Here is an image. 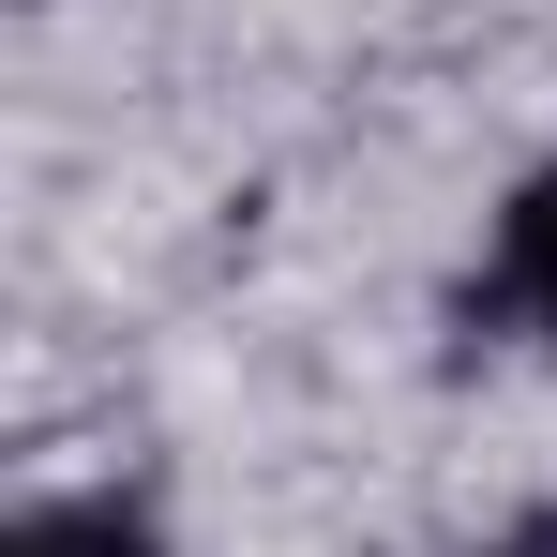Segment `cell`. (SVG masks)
<instances>
[{
  "instance_id": "cell-1",
  "label": "cell",
  "mask_w": 557,
  "mask_h": 557,
  "mask_svg": "<svg viewBox=\"0 0 557 557\" xmlns=\"http://www.w3.org/2000/svg\"><path fill=\"white\" fill-rule=\"evenodd\" d=\"M467 332H497V347H557V166L497 196V242H482V272H467Z\"/></svg>"
},
{
  "instance_id": "cell-3",
  "label": "cell",
  "mask_w": 557,
  "mask_h": 557,
  "mask_svg": "<svg viewBox=\"0 0 557 557\" xmlns=\"http://www.w3.org/2000/svg\"><path fill=\"white\" fill-rule=\"evenodd\" d=\"M453 557H557V512H528V528H482V543H453Z\"/></svg>"
},
{
  "instance_id": "cell-2",
  "label": "cell",
  "mask_w": 557,
  "mask_h": 557,
  "mask_svg": "<svg viewBox=\"0 0 557 557\" xmlns=\"http://www.w3.org/2000/svg\"><path fill=\"white\" fill-rule=\"evenodd\" d=\"M0 557H166V528H151L136 497H30V512L0 528Z\"/></svg>"
}]
</instances>
